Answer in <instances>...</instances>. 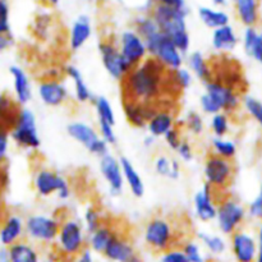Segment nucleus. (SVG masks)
<instances>
[{
	"label": "nucleus",
	"mask_w": 262,
	"mask_h": 262,
	"mask_svg": "<svg viewBox=\"0 0 262 262\" xmlns=\"http://www.w3.org/2000/svg\"><path fill=\"white\" fill-rule=\"evenodd\" d=\"M164 140H165V143L168 145V147L170 148V150L177 151V148L179 147V145H181L182 141H183L184 138H182L181 129H179L178 127H176V128H173L170 132L166 133L165 137H164Z\"/></svg>",
	"instance_id": "obj_51"
},
{
	"label": "nucleus",
	"mask_w": 262,
	"mask_h": 262,
	"mask_svg": "<svg viewBox=\"0 0 262 262\" xmlns=\"http://www.w3.org/2000/svg\"><path fill=\"white\" fill-rule=\"evenodd\" d=\"M230 248L237 262H256L260 255L257 238L245 228L230 235Z\"/></svg>",
	"instance_id": "obj_14"
},
{
	"label": "nucleus",
	"mask_w": 262,
	"mask_h": 262,
	"mask_svg": "<svg viewBox=\"0 0 262 262\" xmlns=\"http://www.w3.org/2000/svg\"><path fill=\"white\" fill-rule=\"evenodd\" d=\"M92 35V26L90 18L86 15H81L74 20L69 33V48L73 51L83 48Z\"/></svg>",
	"instance_id": "obj_26"
},
{
	"label": "nucleus",
	"mask_w": 262,
	"mask_h": 262,
	"mask_svg": "<svg viewBox=\"0 0 262 262\" xmlns=\"http://www.w3.org/2000/svg\"><path fill=\"white\" fill-rule=\"evenodd\" d=\"M247 217V207L243 206L234 197H224L217 204V215L215 222L223 234L232 235L237 230L242 229Z\"/></svg>",
	"instance_id": "obj_6"
},
{
	"label": "nucleus",
	"mask_w": 262,
	"mask_h": 262,
	"mask_svg": "<svg viewBox=\"0 0 262 262\" xmlns=\"http://www.w3.org/2000/svg\"><path fill=\"white\" fill-rule=\"evenodd\" d=\"M238 42H239V38H238L237 32L230 25L212 31L211 46L217 53H230L237 48Z\"/></svg>",
	"instance_id": "obj_24"
},
{
	"label": "nucleus",
	"mask_w": 262,
	"mask_h": 262,
	"mask_svg": "<svg viewBox=\"0 0 262 262\" xmlns=\"http://www.w3.org/2000/svg\"><path fill=\"white\" fill-rule=\"evenodd\" d=\"M193 82V73L187 68H179L177 71L169 72L168 76V84H173L177 90L179 91H184V90L189 89Z\"/></svg>",
	"instance_id": "obj_36"
},
{
	"label": "nucleus",
	"mask_w": 262,
	"mask_h": 262,
	"mask_svg": "<svg viewBox=\"0 0 262 262\" xmlns=\"http://www.w3.org/2000/svg\"><path fill=\"white\" fill-rule=\"evenodd\" d=\"M237 143L227 137H214L211 141V152L220 158L233 160L237 155Z\"/></svg>",
	"instance_id": "obj_34"
},
{
	"label": "nucleus",
	"mask_w": 262,
	"mask_h": 262,
	"mask_svg": "<svg viewBox=\"0 0 262 262\" xmlns=\"http://www.w3.org/2000/svg\"><path fill=\"white\" fill-rule=\"evenodd\" d=\"M159 107H156L155 104L150 102L133 101V100L123 101V113L125 119L132 127L136 128L147 127L148 120L154 117Z\"/></svg>",
	"instance_id": "obj_20"
},
{
	"label": "nucleus",
	"mask_w": 262,
	"mask_h": 262,
	"mask_svg": "<svg viewBox=\"0 0 262 262\" xmlns=\"http://www.w3.org/2000/svg\"><path fill=\"white\" fill-rule=\"evenodd\" d=\"M26 235V219L17 212H9L4 215L0 227V242L3 247L8 248L14 243L25 239Z\"/></svg>",
	"instance_id": "obj_19"
},
{
	"label": "nucleus",
	"mask_w": 262,
	"mask_h": 262,
	"mask_svg": "<svg viewBox=\"0 0 262 262\" xmlns=\"http://www.w3.org/2000/svg\"><path fill=\"white\" fill-rule=\"evenodd\" d=\"M182 250H183V252L186 253L187 257L189 258L191 262H205V258L201 252V247L194 241H188V242L184 243Z\"/></svg>",
	"instance_id": "obj_43"
},
{
	"label": "nucleus",
	"mask_w": 262,
	"mask_h": 262,
	"mask_svg": "<svg viewBox=\"0 0 262 262\" xmlns=\"http://www.w3.org/2000/svg\"><path fill=\"white\" fill-rule=\"evenodd\" d=\"M199 239L214 255H222L225 248H227V243H225L224 238L222 235L201 232L199 233Z\"/></svg>",
	"instance_id": "obj_39"
},
{
	"label": "nucleus",
	"mask_w": 262,
	"mask_h": 262,
	"mask_svg": "<svg viewBox=\"0 0 262 262\" xmlns=\"http://www.w3.org/2000/svg\"><path fill=\"white\" fill-rule=\"evenodd\" d=\"M90 235V246H91L92 251L97 253H104L105 250L107 248L109 243L114 239L117 235L114 228H112L107 224H102L101 227Z\"/></svg>",
	"instance_id": "obj_31"
},
{
	"label": "nucleus",
	"mask_w": 262,
	"mask_h": 262,
	"mask_svg": "<svg viewBox=\"0 0 262 262\" xmlns=\"http://www.w3.org/2000/svg\"><path fill=\"white\" fill-rule=\"evenodd\" d=\"M168 74L169 71L158 59L148 56L123 79L124 100L156 104L168 84Z\"/></svg>",
	"instance_id": "obj_1"
},
{
	"label": "nucleus",
	"mask_w": 262,
	"mask_h": 262,
	"mask_svg": "<svg viewBox=\"0 0 262 262\" xmlns=\"http://www.w3.org/2000/svg\"><path fill=\"white\" fill-rule=\"evenodd\" d=\"M105 257L115 262H142L129 239L117 234L104 252Z\"/></svg>",
	"instance_id": "obj_21"
},
{
	"label": "nucleus",
	"mask_w": 262,
	"mask_h": 262,
	"mask_svg": "<svg viewBox=\"0 0 262 262\" xmlns=\"http://www.w3.org/2000/svg\"><path fill=\"white\" fill-rule=\"evenodd\" d=\"M152 17L160 27L161 32L168 36L182 53H188L191 48V38L187 31L186 9L159 4L154 9Z\"/></svg>",
	"instance_id": "obj_2"
},
{
	"label": "nucleus",
	"mask_w": 262,
	"mask_h": 262,
	"mask_svg": "<svg viewBox=\"0 0 262 262\" xmlns=\"http://www.w3.org/2000/svg\"><path fill=\"white\" fill-rule=\"evenodd\" d=\"M118 46L120 53L132 67L138 66L150 56L146 41L136 30L123 31L119 36Z\"/></svg>",
	"instance_id": "obj_13"
},
{
	"label": "nucleus",
	"mask_w": 262,
	"mask_h": 262,
	"mask_svg": "<svg viewBox=\"0 0 262 262\" xmlns=\"http://www.w3.org/2000/svg\"><path fill=\"white\" fill-rule=\"evenodd\" d=\"M97 129H99L100 136H101L102 140L107 143L109 146H114L117 143V133H115L114 125L109 124V123L105 122H97Z\"/></svg>",
	"instance_id": "obj_45"
},
{
	"label": "nucleus",
	"mask_w": 262,
	"mask_h": 262,
	"mask_svg": "<svg viewBox=\"0 0 262 262\" xmlns=\"http://www.w3.org/2000/svg\"><path fill=\"white\" fill-rule=\"evenodd\" d=\"M67 133L72 140L83 146L90 154L102 158L109 154V145L100 136L99 129L82 120H74L67 125Z\"/></svg>",
	"instance_id": "obj_10"
},
{
	"label": "nucleus",
	"mask_w": 262,
	"mask_h": 262,
	"mask_svg": "<svg viewBox=\"0 0 262 262\" xmlns=\"http://www.w3.org/2000/svg\"><path fill=\"white\" fill-rule=\"evenodd\" d=\"M237 14L246 27H255L258 22L257 0H234Z\"/></svg>",
	"instance_id": "obj_30"
},
{
	"label": "nucleus",
	"mask_w": 262,
	"mask_h": 262,
	"mask_svg": "<svg viewBox=\"0 0 262 262\" xmlns=\"http://www.w3.org/2000/svg\"><path fill=\"white\" fill-rule=\"evenodd\" d=\"M161 262H191V261H189V258L187 257L186 253L183 252V250L171 248V250L161 253Z\"/></svg>",
	"instance_id": "obj_48"
},
{
	"label": "nucleus",
	"mask_w": 262,
	"mask_h": 262,
	"mask_svg": "<svg viewBox=\"0 0 262 262\" xmlns=\"http://www.w3.org/2000/svg\"><path fill=\"white\" fill-rule=\"evenodd\" d=\"M176 115L168 107H159L154 117L148 120L147 130L156 138L165 137L168 132L176 128Z\"/></svg>",
	"instance_id": "obj_23"
},
{
	"label": "nucleus",
	"mask_w": 262,
	"mask_h": 262,
	"mask_svg": "<svg viewBox=\"0 0 262 262\" xmlns=\"http://www.w3.org/2000/svg\"><path fill=\"white\" fill-rule=\"evenodd\" d=\"M13 45L12 35H0V51H5Z\"/></svg>",
	"instance_id": "obj_54"
},
{
	"label": "nucleus",
	"mask_w": 262,
	"mask_h": 262,
	"mask_svg": "<svg viewBox=\"0 0 262 262\" xmlns=\"http://www.w3.org/2000/svg\"><path fill=\"white\" fill-rule=\"evenodd\" d=\"M159 2V4H164V5H170V7H177V8H182L184 9V0H156Z\"/></svg>",
	"instance_id": "obj_55"
},
{
	"label": "nucleus",
	"mask_w": 262,
	"mask_h": 262,
	"mask_svg": "<svg viewBox=\"0 0 262 262\" xmlns=\"http://www.w3.org/2000/svg\"><path fill=\"white\" fill-rule=\"evenodd\" d=\"M86 229L76 217L61 220L60 229L56 237V250L67 258H76L86 251Z\"/></svg>",
	"instance_id": "obj_4"
},
{
	"label": "nucleus",
	"mask_w": 262,
	"mask_h": 262,
	"mask_svg": "<svg viewBox=\"0 0 262 262\" xmlns=\"http://www.w3.org/2000/svg\"><path fill=\"white\" fill-rule=\"evenodd\" d=\"M199 15L201 22L204 23L206 27L211 28L212 31L216 28L224 27V26L229 25V15L228 13L223 12V10L212 9L209 7H201L199 9Z\"/></svg>",
	"instance_id": "obj_32"
},
{
	"label": "nucleus",
	"mask_w": 262,
	"mask_h": 262,
	"mask_svg": "<svg viewBox=\"0 0 262 262\" xmlns=\"http://www.w3.org/2000/svg\"><path fill=\"white\" fill-rule=\"evenodd\" d=\"M250 56H252V58L262 67V31H260L257 43H256V46L253 48L252 53H251Z\"/></svg>",
	"instance_id": "obj_53"
},
{
	"label": "nucleus",
	"mask_w": 262,
	"mask_h": 262,
	"mask_svg": "<svg viewBox=\"0 0 262 262\" xmlns=\"http://www.w3.org/2000/svg\"><path fill=\"white\" fill-rule=\"evenodd\" d=\"M150 56L158 59L169 72L177 71V69L183 67L184 54L165 35H163V37L159 41L152 53L150 54Z\"/></svg>",
	"instance_id": "obj_18"
},
{
	"label": "nucleus",
	"mask_w": 262,
	"mask_h": 262,
	"mask_svg": "<svg viewBox=\"0 0 262 262\" xmlns=\"http://www.w3.org/2000/svg\"><path fill=\"white\" fill-rule=\"evenodd\" d=\"M256 238H257V245H258V252L262 255V222L258 224L257 233H256Z\"/></svg>",
	"instance_id": "obj_57"
},
{
	"label": "nucleus",
	"mask_w": 262,
	"mask_h": 262,
	"mask_svg": "<svg viewBox=\"0 0 262 262\" xmlns=\"http://www.w3.org/2000/svg\"><path fill=\"white\" fill-rule=\"evenodd\" d=\"M46 2H48L49 4H51V5H55V4H58L59 0H46Z\"/></svg>",
	"instance_id": "obj_61"
},
{
	"label": "nucleus",
	"mask_w": 262,
	"mask_h": 262,
	"mask_svg": "<svg viewBox=\"0 0 262 262\" xmlns=\"http://www.w3.org/2000/svg\"><path fill=\"white\" fill-rule=\"evenodd\" d=\"M73 262H94V258H92L91 252H90L89 250H86L83 251L78 257L74 258Z\"/></svg>",
	"instance_id": "obj_56"
},
{
	"label": "nucleus",
	"mask_w": 262,
	"mask_h": 262,
	"mask_svg": "<svg viewBox=\"0 0 262 262\" xmlns=\"http://www.w3.org/2000/svg\"><path fill=\"white\" fill-rule=\"evenodd\" d=\"M206 94L214 99L217 106L220 107L223 113L232 114L237 112L242 105L243 97L241 96V92L235 87L229 86V84L220 82L217 79H212L209 83H206Z\"/></svg>",
	"instance_id": "obj_12"
},
{
	"label": "nucleus",
	"mask_w": 262,
	"mask_h": 262,
	"mask_svg": "<svg viewBox=\"0 0 262 262\" xmlns=\"http://www.w3.org/2000/svg\"><path fill=\"white\" fill-rule=\"evenodd\" d=\"M187 64L193 76L204 83H209L214 79V71L211 68V64L201 51H193L189 54L187 58Z\"/></svg>",
	"instance_id": "obj_27"
},
{
	"label": "nucleus",
	"mask_w": 262,
	"mask_h": 262,
	"mask_svg": "<svg viewBox=\"0 0 262 262\" xmlns=\"http://www.w3.org/2000/svg\"><path fill=\"white\" fill-rule=\"evenodd\" d=\"M184 125H186L187 130L194 136H200L204 133L205 130V120L204 117L200 114L199 112L191 110L184 117Z\"/></svg>",
	"instance_id": "obj_42"
},
{
	"label": "nucleus",
	"mask_w": 262,
	"mask_h": 262,
	"mask_svg": "<svg viewBox=\"0 0 262 262\" xmlns=\"http://www.w3.org/2000/svg\"><path fill=\"white\" fill-rule=\"evenodd\" d=\"M102 224H104V222H102L101 212L99 211V209L94 205H90L89 207H86L83 214V225L86 232L91 234L95 230L99 229Z\"/></svg>",
	"instance_id": "obj_40"
},
{
	"label": "nucleus",
	"mask_w": 262,
	"mask_h": 262,
	"mask_svg": "<svg viewBox=\"0 0 262 262\" xmlns=\"http://www.w3.org/2000/svg\"><path fill=\"white\" fill-rule=\"evenodd\" d=\"M242 105L246 109L247 114L255 120L258 124V127L262 129V101L256 99V97L251 96V95H246L243 96Z\"/></svg>",
	"instance_id": "obj_41"
},
{
	"label": "nucleus",
	"mask_w": 262,
	"mask_h": 262,
	"mask_svg": "<svg viewBox=\"0 0 262 262\" xmlns=\"http://www.w3.org/2000/svg\"><path fill=\"white\" fill-rule=\"evenodd\" d=\"M5 251L10 262H41L40 253L31 241L22 239Z\"/></svg>",
	"instance_id": "obj_25"
},
{
	"label": "nucleus",
	"mask_w": 262,
	"mask_h": 262,
	"mask_svg": "<svg viewBox=\"0 0 262 262\" xmlns=\"http://www.w3.org/2000/svg\"><path fill=\"white\" fill-rule=\"evenodd\" d=\"M120 165L123 169V176H124L125 184L129 188L130 193L135 197L140 199L145 194V183H143L142 178H141L140 173L133 165L132 161L127 158H120Z\"/></svg>",
	"instance_id": "obj_28"
},
{
	"label": "nucleus",
	"mask_w": 262,
	"mask_h": 262,
	"mask_svg": "<svg viewBox=\"0 0 262 262\" xmlns=\"http://www.w3.org/2000/svg\"><path fill=\"white\" fill-rule=\"evenodd\" d=\"M200 107H201V110L205 114L211 115V117L217 114V113H223L220 107L217 106L216 102L214 101V99L209 94H206V92L202 94L201 97H200Z\"/></svg>",
	"instance_id": "obj_46"
},
{
	"label": "nucleus",
	"mask_w": 262,
	"mask_h": 262,
	"mask_svg": "<svg viewBox=\"0 0 262 262\" xmlns=\"http://www.w3.org/2000/svg\"><path fill=\"white\" fill-rule=\"evenodd\" d=\"M9 74L13 81V96L15 104L26 105L32 99V86L28 74L19 66L9 67Z\"/></svg>",
	"instance_id": "obj_22"
},
{
	"label": "nucleus",
	"mask_w": 262,
	"mask_h": 262,
	"mask_svg": "<svg viewBox=\"0 0 262 262\" xmlns=\"http://www.w3.org/2000/svg\"><path fill=\"white\" fill-rule=\"evenodd\" d=\"M215 5H224L227 3V0H212Z\"/></svg>",
	"instance_id": "obj_60"
},
{
	"label": "nucleus",
	"mask_w": 262,
	"mask_h": 262,
	"mask_svg": "<svg viewBox=\"0 0 262 262\" xmlns=\"http://www.w3.org/2000/svg\"><path fill=\"white\" fill-rule=\"evenodd\" d=\"M204 177L205 183L210 184L215 191H225L234 178L233 160L210 152L204 161Z\"/></svg>",
	"instance_id": "obj_9"
},
{
	"label": "nucleus",
	"mask_w": 262,
	"mask_h": 262,
	"mask_svg": "<svg viewBox=\"0 0 262 262\" xmlns=\"http://www.w3.org/2000/svg\"><path fill=\"white\" fill-rule=\"evenodd\" d=\"M136 31L143 37V40L148 41L152 37L161 33L160 27L154 19V17H140L136 20Z\"/></svg>",
	"instance_id": "obj_37"
},
{
	"label": "nucleus",
	"mask_w": 262,
	"mask_h": 262,
	"mask_svg": "<svg viewBox=\"0 0 262 262\" xmlns=\"http://www.w3.org/2000/svg\"><path fill=\"white\" fill-rule=\"evenodd\" d=\"M176 228L165 216H152L143 227V241L150 250L164 253L176 243Z\"/></svg>",
	"instance_id": "obj_5"
},
{
	"label": "nucleus",
	"mask_w": 262,
	"mask_h": 262,
	"mask_svg": "<svg viewBox=\"0 0 262 262\" xmlns=\"http://www.w3.org/2000/svg\"><path fill=\"white\" fill-rule=\"evenodd\" d=\"M67 77L73 82V91H74V99L79 102V104H86L92 100V94L90 91L89 86H87L86 81H84L83 76H82L81 71L74 66H67L64 68Z\"/></svg>",
	"instance_id": "obj_29"
},
{
	"label": "nucleus",
	"mask_w": 262,
	"mask_h": 262,
	"mask_svg": "<svg viewBox=\"0 0 262 262\" xmlns=\"http://www.w3.org/2000/svg\"><path fill=\"white\" fill-rule=\"evenodd\" d=\"M260 194L262 196V184H261V188H260Z\"/></svg>",
	"instance_id": "obj_64"
},
{
	"label": "nucleus",
	"mask_w": 262,
	"mask_h": 262,
	"mask_svg": "<svg viewBox=\"0 0 262 262\" xmlns=\"http://www.w3.org/2000/svg\"><path fill=\"white\" fill-rule=\"evenodd\" d=\"M176 152L178 154L179 159H181L182 161H184V163H189V161H192L194 159L193 146L191 145V142H189L188 140L182 141V143L179 145V147L177 148Z\"/></svg>",
	"instance_id": "obj_50"
},
{
	"label": "nucleus",
	"mask_w": 262,
	"mask_h": 262,
	"mask_svg": "<svg viewBox=\"0 0 262 262\" xmlns=\"http://www.w3.org/2000/svg\"><path fill=\"white\" fill-rule=\"evenodd\" d=\"M10 140L23 150L35 151L41 146V138L38 135L37 122L35 113L27 107H20L15 114L14 120L9 129Z\"/></svg>",
	"instance_id": "obj_3"
},
{
	"label": "nucleus",
	"mask_w": 262,
	"mask_h": 262,
	"mask_svg": "<svg viewBox=\"0 0 262 262\" xmlns=\"http://www.w3.org/2000/svg\"><path fill=\"white\" fill-rule=\"evenodd\" d=\"M37 95L41 101L50 107H58L69 99L66 83L59 78H46L37 84Z\"/></svg>",
	"instance_id": "obj_17"
},
{
	"label": "nucleus",
	"mask_w": 262,
	"mask_h": 262,
	"mask_svg": "<svg viewBox=\"0 0 262 262\" xmlns=\"http://www.w3.org/2000/svg\"><path fill=\"white\" fill-rule=\"evenodd\" d=\"M61 220L49 214H31L26 217V237L28 241L41 245L55 242Z\"/></svg>",
	"instance_id": "obj_7"
},
{
	"label": "nucleus",
	"mask_w": 262,
	"mask_h": 262,
	"mask_svg": "<svg viewBox=\"0 0 262 262\" xmlns=\"http://www.w3.org/2000/svg\"><path fill=\"white\" fill-rule=\"evenodd\" d=\"M154 168L159 176L174 179V181L178 179L182 173L179 161L177 159L169 158L168 155H159L154 161Z\"/></svg>",
	"instance_id": "obj_33"
},
{
	"label": "nucleus",
	"mask_w": 262,
	"mask_h": 262,
	"mask_svg": "<svg viewBox=\"0 0 262 262\" xmlns=\"http://www.w3.org/2000/svg\"><path fill=\"white\" fill-rule=\"evenodd\" d=\"M0 12H2V19H0V35H12L10 33L9 23V8L5 0L0 2Z\"/></svg>",
	"instance_id": "obj_49"
},
{
	"label": "nucleus",
	"mask_w": 262,
	"mask_h": 262,
	"mask_svg": "<svg viewBox=\"0 0 262 262\" xmlns=\"http://www.w3.org/2000/svg\"><path fill=\"white\" fill-rule=\"evenodd\" d=\"M156 142V137H154V136H147V137H145V140H143V145H145L146 148H151L154 145H155Z\"/></svg>",
	"instance_id": "obj_58"
},
{
	"label": "nucleus",
	"mask_w": 262,
	"mask_h": 262,
	"mask_svg": "<svg viewBox=\"0 0 262 262\" xmlns=\"http://www.w3.org/2000/svg\"><path fill=\"white\" fill-rule=\"evenodd\" d=\"M247 212L248 217H251L252 220L262 222V196L260 193L250 202V205L247 206Z\"/></svg>",
	"instance_id": "obj_47"
},
{
	"label": "nucleus",
	"mask_w": 262,
	"mask_h": 262,
	"mask_svg": "<svg viewBox=\"0 0 262 262\" xmlns=\"http://www.w3.org/2000/svg\"><path fill=\"white\" fill-rule=\"evenodd\" d=\"M9 141H10V135L8 129H3L2 135H0V159L4 163L5 158H7L8 150H9Z\"/></svg>",
	"instance_id": "obj_52"
},
{
	"label": "nucleus",
	"mask_w": 262,
	"mask_h": 262,
	"mask_svg": "<svg viewBox=\"0 0 262 262\" xmlns=\"http://www.w3.org/2000/svg\"><path fill=\"white\" fill-rule=\"evenodd\" d=\"M256 262H262V255H258L257 260H256Z\"/></svg>",
	"instance_id": "obj_62"
},
{
	"label": "nucleus",
	"mask_w": 262,
	"mask_h": 262,
	"mask_svg": "<svg viewBox=\"0 0 262 262\" xmlns=\"http://www.w3.org/2000/svg\"><path fill=\"white\" fill-rule=\"evenodd\" d=\"M0 262H10L7 256V251H5V248H3L2 253H0Z\"/></svg>",
	"instance_id": "obj_59"
},
{
	"label": "nucleus",
	"mask_w": 262,
	"mask_h": 262,
	"mask_svg": "<svg viewBox=\"0 0 262 262\" xmlns=\"http://www.w3.org/2000/svg\"><path fill=\"white\" fill-rule=\"evenodd\" d=\"M99 168L102 178L106 182L110 194L118 196V194L122 193L125 182L119 159L110 155V154H106L105 156L100 158Z\"/></svg>",
	"instance_id": "obj_15"
},
{
	"label": "nucleus",
	"mask_w": 262,
	"mask_h": 262,
	"mask_svg": "<svg viewBox=\"0 0 262 262\" xmlns=\"http://www.w3.org/2000/svg\"><path fill=\"white\" fill-rule=\"evenodd\" d=\"M99 54L105 71L114 79H124L133 67L120 53L118 43L112 40H102L99 43Z\"/></svg>",
	"instance_id": "obj_11"
},
{
	"label": "nucleus",
	"mask_w": 262,
	"mask_h": 262,
	"mask_svg": "<svg viewBox=\"0 0 262 262\" xmlns=\"http://www.w3.org/2000/svg\"><path fill=\"white\" fill-rule=\"evenodd\" d=\"M94 107L97 115V122H105L114 125L117 123V117H115L114 107L112 102L104 96H97L94 99Z\"/></svg>",
	"instance_id": "obj_35"
},
{
	"label": "nucleus",
	"mask_w": 262,
	"mask_h": 262,
	"mask_svg": "<svg viewBox=\"0 0 262 262\" xmlns=\"http://www.w3.org/2000/svg\"><path fill=\"white\" fill-rule=\"evenodd\" d=\"M210 129L214 137H227L230 132V119L227 113H217L210 119Z\"/></svg>",
	"instance_id": "obj_38"
},
{
	"label": "nucleus",
	"mask_w": 262,
	"mask_h": 262,
	"mask_svg": "<svg viewBox=\"0 0 262 262\" xmlns=\"http://www.w3.org/2000/svg\"><path fill=\"white\" fill-rule=\"evenodd\" d=\"M33 189L42 199L55 194L59 200L71 197V184L63 176L50 168H40L33 176Z\"/></svg>",
	"instance_id": "obj_8"
},
{
	"label": "nucleus",
	"mask_w": 262,
	"mask_h": 262,
	"mask_svg": "<svg viewBox=\"0 0 262 262\" xmlns=\"http://www.w3.org/2000/svg\"><path fill=\"white\" fill-rule=\"evenodd\" d=\"M258 35H260V32L255 27H246L245 32H243V49L248 55H251L253 48L257 43Z\"/></svg>",
	"instance_id": "obj_44"
},
{
	"label": "nucleus",
	"mask_w": 262,
	"mask_h": 262,
	"mask_svg": "<svg viewBox=\"0 0 262 262\" xmlns=\"http://www.w3.org/2000/svg\"><path fill=\"white\" fill-rule=\"evenodd\" d=\"M43 262H54V260H51V258H49V260H46V261H43Z\"/></svg>",
	"instance_id": "obj_63"
},
{
	"label": "nucleus",
	"mask_w": 262,
	"mask_h": 262,
	"mask_svg": "<svg viewBox=\"0 0 262 262\" xmlns=\"http://www.w3.org/2000/svg\"><path fill=\"white\" fill-rule=\"evenodd\" d=\"M216 193L217 192L210 184L205 183L202 188L194 194V212L202 223H210L216 220L217 204H219V201H216V199H215Z\"/></svg>",
	"instance_id": "obj_16"
}]
</instances>
